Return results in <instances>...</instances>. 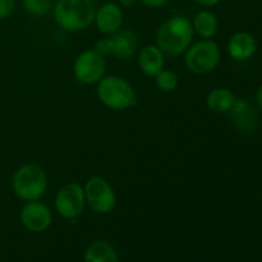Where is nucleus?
I'll list each match as a JSON object with an SVG mask.
<instances>
[{
  "instance_id": "f257e3e1",
  "label": "nucleus",
  "mask_w": 262,
  "mask_h": 262,
  "mask_svg": "<svg viewBox=\"0 0 262 262\" xmlns=\"http://www.w3.org/2000/svg\"><path fill=\"white\" fill-rule=\"evenodd\" d=\"M194 31L192 22L182 15L168 18L156 32V46L168 58H177L192 45Z\"/></svg>"
},
{
  "instance_id": "f03ea898",
  "label": "nucleus",
  "mask_w": 262,
  "mask_h": 262,
  "mask_svg": "<svg viewBox=\"0 0 262 262\" xmlns=\"http://www.w3.org/2000/svg\"><path fill=\"white\" fill-rule=\"evenodd\" d=\"M96 9L95 0H56L53 7L54 20L61 30L78 32L94 23Z\"/></svg>"
},
{
  "instance_id": "7ed1b4c3",
  "label": "nucleus",
  "mask_w": 262,
  "mask_h": 262,
  "mask_svg": "<svg viewBox=\"0 0 262 262\" xmlns=\"http://www.w3.org/2000/svg\"><path fill=\"white\" fill-rule=\"evenodd\" d=\"M12 189L22 201H38L48 189V174L37 164H25L13 174Z\"/></svg>"
},
{
  "instance_id": "20e7f679",
  "label": "nucleus",
  "mask_w": 262,
  "mask_h": 262,
  "mask_svg": "<svg viewBox=\"0 0 262 262\" xmlns=\"http://www.w3.org/2000/svg\"><path fill=\"white\" fill-rule=\"evenodd\" d=\"M96 94L100 101L112 110H127L137 101L132 84L119 76L102 77L97 82Z\"/></svg>"
},
{
  "instance_id": "39448f33",
  "label": "nucleus",
  "mask_w": 262,
  "mask_h": 262,
  "mask_svg": "<svg viewBox=\"0 0 262 262\" xmlns=\"http://www.w3.org/2000/svg\"><path fill=\"white\" fill-rule=\"evenodd\" d=\"M222 59L219 45L212 40H204L189 46L186 51L184 63L194 74H207L217 68Z\"/></svg>"
},
{
  "instance_id": "423d86ee",
  "label": "nucleus",
  "mask_w": 262,
  "mask_h": 262,
  "mask_svg": "<svg viewBox=\"0 0 262 262\" xmlns=\"http://www.w3.org/2000/svg\"><path fill=\"white\" fill-rule=\"evenodd\" d=\"M86 204L94 212L110 214L117 206V194L112 184L102 177H92L83 187Z\"/></svg>"
},
{
  "instance_id": "0eeeda50",
  "label": "nucleus",
  "mask_w": 262,
  "mask_h": 262,
  "mask_svg": "<svg viewBox=\"0 0 262 262\" xmlns=\"http://www.w3.org/2000/svg\"><path fill=\"white\" fill-rule=\"evenodd\" d=\"M55 210L63 219L73 220L81 216L86 206L84 189L76 182L66 184L56 193L54 200Z\"/></svg>"
},
{
  "instance_id": "6e6552de",
  "label": "nucleus",
  "mask_w": 262,
  "mask_h": 262,
  "mask_svg": "<svg viewBox=\"0 0 262 262\" xmlns=\"http://www.w3.org/2000/svg\"><path fill=\"white\" fill-rule=\"evenodd\" d=\"M106 61L97 51H82L73 63V73L77 81L83 84H95L105 76Z\"/></svg>"
},
{
  "instance_id": "1a4fd4ad",
  "label": "nucleus",
  "mask_w": 262,
  "mask_h": 262,
  "mask_svg": "<svg viewBox=\"0 0 262 262\" xmlns=\"http://www.w3.org/2000/svg\"><path fill=\"white\" fill-rule=\"evenodd\" d=\"M20 222L23 227L32 233H42L50 228L53 215L45 204L38 201L26 202L20 210Z\"/></svg>"
},
{
  "instance_id": "9d476101",
  "label": "nucleus",
  "mask_w": 262,
  "mask_h": 262,
  "mask_svg": "<svg viewBox=\"0 0 262 262\" xmlns=\"http://www.w3.org/2000/svg\"><path fill=\"white\" fill-rule=\"evenodd\" d=\"M123 19L124 14L122 7L118 3L107 2L96 9L94 23L99 32L105 36H110L122 28Z\"/></svg>"
},
{
  "instance_id": "9b49d317",
  "label": "nucleus",
  "mask_w": 262,
  "mask_h": 262,
  "mask_svg": "<svg viewBox=\"0 0 262 262\" xmlns=\"http://www.w3.org/2000/svg\"><path fill=\"white\" fill-rule=\"evenodd\" d=\"M110 41V54L118 59H128L138 50V38L129 28H120L107 36Z\"/></svg>"
},
{
  "instance_id": "f8f14e48",
  "label": "nucleus",
  "mask_w": 262,
  "mask_h": 262,
  "mask_svg": "<svg viewBox=\"0 0 262 262\" xmlns=\"http://www.w3.org/2000/svg\"><path fill=\"white\" fill-rule=\"evenodd\" d=\"M257 49L256 38L248 32H237L228 41V53L237 61H245L252 58Z\"/></svg>"
},
{
  "instance_id": "ddd939ff",
  "label": "nucleus",
  "mask_w": 262,
  "mask_h": 262,
  "mask_svg": "<svg viewBox=\"0 0 262 262\" xmlns=\"http://www.w3.org/2000/svg\"><path fill=\"white\" fill-rule=\"evenodd\" d=\"M165 55L156 45H147L138 54V67L147 77H155L164 69Z\"/></svg>"
},
{
  "instance_id": "4468645a",
  "label": "nucleus",
  "mask_w": 262,
  "mask_h": 262,
  "mask_svg": "<svg viewBox=\"0 0 262 262\" xmlns=\"http://www.w3.org/2000/svg\"><path fill=\"white\" fill-rule=\"evenodd\" d=\"M229 114L237 128L242 130H253L257 124L255 109L245 100H235Z\"/></svg>"
},
{
  "instance_id": "2eb2a0df",
  "label": "nucleus",
  "mask_w": 262,
  "mask_h": 262,
  "mask_svg": "<svg viewBox=\"0 0 262 262\" xmlns=\"http://www.w3.org/2000/svg\"><path fill=\"white\" fill-rule=\"evenodd\" d=\"M235 95L225 87H219L215 89L207 95L206 97V106L209 110L216 114H227L230 112L235 102Z\"/></svg>"
},
{
  "instance_id": "dca6fc26",
  "label": "nucleus",
  "mask_w": 262,
  "mask_h": 262,
  "mask_svg": "<svg viewBox=\"0 0 262 262\" xmlns=\"http://www.w3.org/2000/svg\"><path fill=\"white\" fill-rule=\"evenodd\" d=\"M194 33L200 36L204 40H211L217 32L219 22H217L216 15L207 9H202L194 15L193 22H192Z\"/></svg>"
},
{
  "instance_id": "f3484780",
  "label": "nucleus",
  "mask_w": 262,
  "mask_h": 262,
  "mask_svg": "<svg viewBox=\"0 0 262 262\" xmlns=\"http://www.w3.org/2000/svg\"><path fill=\"white\" fill-rule=\"evenodd\" d=\"M84 262H119L117 250L106 241H95L84 252Z\"/></svg>"
},
{
  "instance_id": "a211bd4d",
  "label": "nucleus",
  "mask_w": 262,
  "mask_h": 262,
  "mask_svg": "<svg viewBox=\"0 0 262 262\" xmlns=\"http://www.w3.org/2000/svg\"><path fill=\"white\" fill-rule=\"evenodd\" d=\"M155 83L158 89L163 92H173L178 87V76L174 72L163 69L155 76Z\"/></svg>"
},
{
  "instance_id": "6ab92c4d",
  "label": "nucleus",
  "mask_w": 262,
  "mask_h": 262,
  "mask_svg": "<svg viewBox=\"0 0 262 262\" xmlns=\"http://www.w3.org/2000/svg\"><path fill=\"white\" fill-rule=\"evenodd\" d=\"M22 5L26 12L35 17H43L53 8L51 0H22Z\"/></svg>"
},
{
  "instance_id": "aec40b11",
  "label": "nucleus",
  "mask_w": 262,
  "mask_h": 262,
  "mask_svg": "<svg viewBox=\"0 0 262 262\" xmlns=\"http://www.w3.org/2000/svg\"><path fill=\"white\" fill-rule=\"evenodd\" d=\"M15 8V0H0V19H5L13 13Z\"/></svg>"
},
{
  "instance_id": "412c9836",
  "label": "nucleus",
  "mask_w": 262,
  "mask_h": 262,
  "mask_svg": "<svg viewBox=\"0 0 262 262\" xmlns=\"http://www.w3.org/2000/svg\"><path fill=\"white\" fill-rule=\"evenodd\" d=\"M94 50L97 51V53H99L100 55H102V56L110 55V41H109V37H107V36H105V37H102V38H100V40H97L96 43H95Z\"/></svg>"
},
{
  "instance_id": "4be33fe9",
  "label": "nucleus",
  "mask_w": 262,
  "mask_h": 262,
  "mask_svg": "<svg viewBox=\"0 0 262 262\" xmlns=\"http://www.w3.org/2000/svg\"><path fill=\"white\" fill-rule=\"evenodd\" d=\"M145 7L152 8V9H158V8L164 7L169 3V0H140Z\"/></svg>"
},
{
  "instance_id": "5701e85b",
  "label": "nucleus",
  "mask_w": 262,
  "mask_h": 262,
  "mask_svg": "<svg viewBox=\"0 0 262 262\" xmlns=\"http://www.w3.org/2000/svg\"><path fill=\"white\" fill-rule=\"evenodd\" d=\"M192 2L196 3L197 5H200V7L211 8V7H215V5L219 4L222 0H192Z\"/></svg>"
},
{
  "instance_id": "b1692460",
  "label": "nucleus",
  "mask_w": 262,
  "mask_h": 262,
  "mask_svg": "<svg viewBox=\"0 0 262 262\" xmlns=\"http://www.w3.org/2000/svg\"><path fill=\"white\" fill-rule=\"evenodd\" d=\"M119 2L120 7H124V8H130L138 2V0H118Z\"/></svg>"
},
{
  "instance_id": "393cba45",
  "label": "nucleus",
  "mask_w": 262,
  "mask_h": 262,
  "mask_svg": "<svg viewBox=\"0 0 262 262\" xmlns=\"http://www.w3.org/2000/svg\"><path fill=\"white\" fill-rule=\"evenodd\" d=\"M256 101H257L258 107L262 110V86L257 90V94H256Z\"/></svg>"
}]
</instances>
